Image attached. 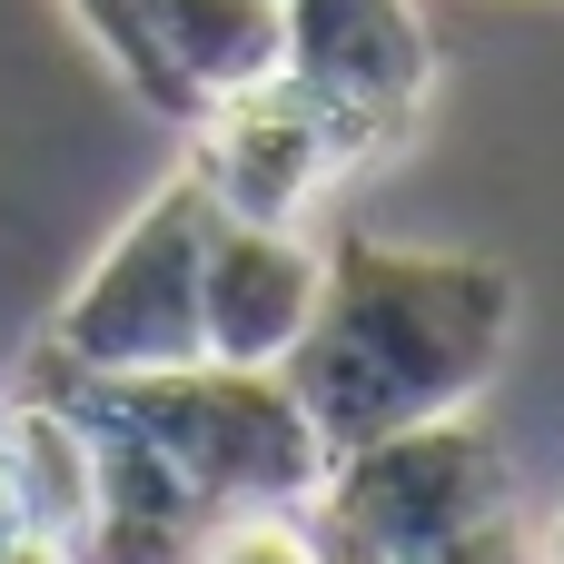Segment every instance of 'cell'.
<instances>
[{"label":"cell","mask_w":564,"mask_h":564,"mask_svg":"<svg viewBox=\"0 0 564 564\" xmlns=\"http://www.w3.org/2000/svg\"><path fill=\"white\" fill-rule=\"evenodd\" d=\"M506 347H516V268L466 258V248L337 238L317 268V317L278 377L307 406L317 446L347 456L367 436L476 406Z\"/></svg>","instance_id":"cell-1"},{"label":"cell","mask_w":564,"mask_h":564,"mask_svg":"<svg viewBox=\"0 0 564 564\" xmlns=\"http://www.w3.org/2000/svg\"><path fill=\"white\" fill-rule=\"evenodd\" d=\"M20 387H50V397H69V406L129 426V436L198 496V516L307 506L317 476H327V446H317V426H307V406L288 397L278 367L188 357V367H159V377H79V367H59V357L40 347Z\"/></svg>","instance_id":"cell-2"},{"label":"cell","mask_w":564,"mask_h":564,"mask_svg":"<svg viewBox=\"0 0 564 564\" xmlns=\"http://www.w3.org/2000/svg\"><path fill=\"white\" fill-rule=\"evenodd\" d=\"M307 516L327 545H347L367 564H426L436 545L516 516V466L476 426V406H456V416H426V426H397V436L327 456Z\"/></svg>","instance_id":"cell-3"},{"label":"cell","mask_w":564,"mask_h":564,"mask_svg":"<svg viewBox=\"0 0 564 564\" xmlns=\"http://www.w3.org/2000/svg\"><path fill=\"white\" fill-rule=\"evenodd\" d=\"M208 188L178 169L159 178L129 228L89 258V278L59 297L50 317V357L79 367V377H159V367H188L198 357V258H208Z\"/></svg>","instance_id":"cell-4"},{"label":"cell","mask_w":564,"mask_h":564,"mask_svg":"<svg viewBox=\"0 0 564 564\" xmlns=\"http://www.w3.org/2000/svg\"><path fill=\"white\" fill-rule=\"evenodd\" d=\"M278 79H297L317 99L347 169H377L387 149H406V129L436 89V40H426L416 0H288Z\"/></svg>","instance_id":"cell-5"},{"label":"cell","mask_w":564,"mask_h":564,"mask_svg":"<svg viewBox=\"0 0 564 564\" xmlns=\"http://www.w3.org/2000/svg\"><path fill=\"white\" fill-rule=\"evenodd\" d=\"M188 178L208 188L218 218H248V228H297L337 178V129L317 119V99L297 79H258V89H228L188 119Z\"/></svg>","instance_id":"cell-6"},{"label":"cell","mask_w":564,"mask_h":564,"mask_svg":"<svg viewBox=\"0 0 564 564\" xmlns=\"http://www.w3.org/2000/svg\"><path fill=\"white\" fill-rule=\"evenodd\" d=\"M317 268H327V248H307L297 228L218 218L208 258H198V357H218V367H288V347L317 317Z\"/></svg>","instance_id":"cell-7"},{"label":"cell","mask_w":564,"mask_h":564,"mask_svg":"<svg viewBox=\"0 0 564 564\" xmlns=\"http://www.w3.org/2000/svg\"><path fill=\"white\" fill-rule=\"evenodd\" d=\"M149 40H159V69H169L178 129H188L208 99L278 79V59H288V0H149Z\"/></svg>","instance_id":"cell-8"},{"label":"cell","mask_w":564,"mask_h":564,"mask_svg":"<svg viewBox=\"0 0 564 564\" xmlns=\"http://www.w3.org/2000/svg\"><path fill=\"white\" fill-rule=\"evenodd\" d=\"M99 506V466H89V426L40 397V387H10V525H40L79 555V525Z\"/></svg>","instance_id":"cell-9"},{"label":"cell","mask_w":564,"mask_h":564,"mask_svg":"<svg viewBox=\"0 0 564 564\" xmlns=\"http://www.w3.org/2000/svg\"><path fill=\"white\" fill-rule=\"evenodd\" d=\"M188 564H327V535L307 506H238V516H208Z\"/></svg>","instance_id":"cell-10"},{"label":"cell","mask_w":564,"mask_h":564,"mask_svg":"<svg viewBox=\"0 0 564 564\" xmlns=\"http://www.w3.org/2000/svg\"><path fill=\"white\" fill-rule=\"evenodd\" d=\"M79 10V30L99 40V59L159 109V119H178V89H169V69H159V40H149V0H69Z\"/></svg>","instance_id":"cell-11"},{"label":"cell","mask_w":564,"mask_h":564,"mask_svg":"<svg viewBox=\"0 0 564 564\" xmlns=\"http://www.w3.org/2000/svg\"><path fill=\"white\" fill-rule=\"evenodd\" d=\"M426 564H535V535H525L516 516H496V525H476V535H456V545H436Z\"/></svg>","instance_id":"cell-12"},{"label":"cell","mask_w":564,"mask_h":564,"mask_svg":"<svg viewBox=\"0 0 564 564\" xmlns=\"http://www.w3.org/2000/svg\"><path fill=\"white\" fill-rule=\"evenodd\" d=\"M0 564H79L59 535H40V525H0Z\"/></svg>","instance_id":"cell-13"},{"label":"cell","mask_w":564,"mask_h":564,"mask_svg":"<svg viewBox=\"0 0 564 564\" xmlns=\"http://www.w3.org/2000/svg\"><path fill=\"white\" fill-rule=\"evenodd\" d=\"M0 525H10V397H0Z\"/></svg>","instance_id":"cell-14"},{"label":"cell","mask_w":564,"mask_h":564,"mask_svg":"<svg viewBox=\"0 0 564 564\" xmlns=\"http://www.w3.org/2000/svg\"><path fill=\"white\" fill-rule=\"evenodd\" d=\"M535 564H564V516L545 525V535H535Z\"/></svg>","instance_id":"cell-15"}]
</instances>
